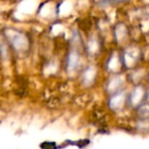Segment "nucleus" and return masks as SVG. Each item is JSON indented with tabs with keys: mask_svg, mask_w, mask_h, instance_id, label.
<instances>
[{
	"mask_svg": "<svg viewBox=\"0 0 149 149\" xmlns=\"http://www.w3.org/2000/svg\"><path fill=\"white\" fill-rule=\"evenodd\" d=\"M42 147H46V146H50V147H55V144L54 143H48V144H42Z\"/></svg>",
	"mask_w": 149,
	"mask_h": 149,
	"instance_id": "f257e3e1",
	"label": "nucleus"
}]
</instances>
